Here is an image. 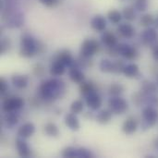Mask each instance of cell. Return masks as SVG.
I'll list each match as a JSON object with an SVG mask.
<instances>
[{
  "instance_id": "obj_1",
  "label": "cell",
  "mask_w": 158,
  "mask_h": 158,
  "mask_svg": "<svg viewBox=\"0 0 158 158\" xmlns=\"http://www.w3.org/2000/svg\"><path fill=\"white\" fill-rule=\"evenodd\" d=\"M36 44L33 38L25 36L21 39L20 43V55L24 57H31L36 52Z\"/></svg>"
},
{
  "instance_id": "obj_2",
  "label": "cell",
  "mask_w": 158,
  "mask_h": 158,
  "mask_svg": "<svg viewBox=\"0 0 158 158\" xmlns=\"http://www.w3.org/2000/svg\"><path fill=\"white\" fill-rule=\"evenodd\" d=\"M58 89H59L58 81L51 80L42 84L41 93L44 97L51 98V97H54L58 93Z\"/></svg>"
},
{
  "instance_id": "obj_3",
  "label": "cell",
  "mask_w": 158,
  "mask_h": 158,
  "mask_svg": "<svg viewBox=\"0 0 158 158\" xmlns=\"http://www.w3.org/2000/svg\"><path fill=\"white\" fill-rule=\"evenodd\" d=\"M99 49V44L95 40H85L81 44V54L85 57H90L94 55Z\"/></svg>"
},
{
  "instance_id": "obj_4",
  "label": "cell",
  "mask_w": 158,
  "mask_h": 158,
  "mask_svg": "<svg viewBox=\"0 0 158 158\" xmlns=\"http://www.w3.org/2000/svg\"><path fill=\"white\" fill-rule=\"evenodd\" d=\"M109 106L111 109V112L115 114H123L128 109V104L127 102L119 97H115L109 100Z\"/></svg>"
},
{
  "instance_id": "obj_5",
  "label": "cell",
  "mask_w": 158,
  "mask_h": 158,
  "mask_svg": "<svg viewBox=\"0 0 158 158\" xmlns=\"http://www.w3.org/2000/svg\"><path fill=\"white\" fill-rule=\"evenodd\" d=\"M24 101L19 97H13L5 100L3 104V110L6 113H10L14 110L19 109L23 106Z\"/></svg>"
},
{
  "instance_id": "obj_6",
  "label": "cell",
  "mask_w": 158,
  "mask_h": 158,
  "mask_svg": "<svg viewBox=\"0 0 158 158\" xmlns=\"http://www.w3.org/2000/svg\"><path fill=\"white\" fill-rule=\"evenodd\" d=\"M143 118L149 127L154 126L158 119V112L153 107H146L143 111Z\"/></svg>"
},
{
  "instance_id": "obj_7",
  "label": "cell",
  "mask_w": 158,
  "mask_h": 158,
  "mask_svg": "<svg viewBox=\"0 0 158 158\" xmlns=\"http://www.w3.org/2000/svg\"><path fill=\"white\" fill-rule=\"evenodd\" d=\"M91 27L96 31H104L106 28V20L104 16L96 15L91 20Z\"/></svg>"
},
{
  "instance_id": "obj_8",
  "label": "cell",
  "mask_w": 158,
  "mask_h": 158,
  "mask_svg": "<svg viewBox=\"0 0 158 158\" xmlns=\"http://www.w3.org/2000/svg\"><path fill=\"white\" fill-rule=\"evenodd\" d=\"M118 51L120 55H122L127 59H134L137 56V51L135 48L128 45V44H120L118 45Z\"/></svg>"
},
{
  "instance_id": "obj_9",
  "label": "cell",
  "mask_w": 158,
  "mask_h": 158,
  "mask_svg": "<svg viewBox=\"0 0 158 158\" xmlns=\"http://www.w3.org/2000/svg\"><path fill=\"white\" fill-rule=\"evenodd\" d=\"M137 128H138V123H137L136 119L134 118H131V117L127 118L122 125L123 132L128 134V135L133 134L137 131Z\"/></svg>"
},
{
  "instance_id": "obj_10",
  "label": "cell",
  "mask_w": 158,
  "mask_h": 158,
  "mask_svg": "<svg viewBox=\"0 0 158 158\" xmlns=\"http://www.w3.org/2000/svg\"><path fill=\"white\" fill-rule=\"evenodd\" d=\"M86 103H87L89 107H91L94 110H96L101 106L102 99L100 98V96L97 94H95L94 92H92L88 94V97L86 99Z\"/></svg>"
},
{
  "instance_id": "obj_11",
  "label": "cell",
  "mask_w": 158,
  "mask_h": 158,
  "mask_svg": "<svg viewBox=\"0 0 158 158\" xmlns=\"http://www.w3.org/2000/svg\"><path fill=\"white\" fill-rule=\"evenodd\" d=\"M118 32L125 38H132L135 34V29L131 24L129 23H122L118 28Z\"/></svg>"
},
{
  "instance_id": "obj_12",
  "label": "cell",
  "mask_w": 158,
  "mask_h": 158,
  "mask_svg": "<svg viewBox=\"0 0 158 158\" xmlns=\"http://www.w3.org/2000/svg\"><path fill=\"white\" fill-rule=\"evenodd\" d=\"M34 131H35V127L32 123H25L19 128L18 134L22 138H29L34 133Z\"/></svg>"
},
{
  "instance_id": "obj_13",
  "label": "cell",
  "mask_w": 158,
  "mask_h": 158,
  "mask_svg": "<svg viewBox=\"0 0 158 158\" xmlns=\"http://www.w3.org/2000/svg\"><path fill=\"white\" fill-rule=\"evenodd\" d=\"M65 124L72 131H78L80 129V123L74 113H69L65 118Z\"/></svg>"
},
{
  "instance_id": "obj_14",
  "label": "cell",
  "mask_w": 158,
  "mask_h": 158,
  "mask_svg": "<svg viewBox=\"0 0 158 158\" xmlns=\"http://www.w3.org/2000/svg\"><path fill=\"white\" fill-rule=\"evenodd\" d=\"M16 146H17V150H18V153H19V156H21V157H29L31 156V150H30L29 146L22 140L18 139L16 141Z\"/></svg>"
},
{
  "instance_id": "obj_15",
  "label": "cell",
  "mask_w": 158,
  "mask_h": 158,
  "mask_svg": "<svg viewBox=\"0 0 158 158\" xmlns=\"http://www.w3.org/2000/svg\"><path fill=\"white\" fill-rule=\"evenodd\" d=\"M13 85L19 89H23L28 84V77L25 75H14L11 78Z\"/></svg>"
},
{
  "instance_id": "obj_16",
  "label": "cell",
  "mask_w": 158,
  "mask_h": 158,
  "mask_svg": "<svg viewBox=\"0 0 158 158\" xmlns=\"http://www.w3.org/2000/svg\"><path fill=\"white\" fill-rule=\"evenodd\" d=\"M143 37V41L145 43V44H152L154 43L156 39H157V32L156 31V30L152 29V28H149L147 30H145L142 35Z\"/></svg>"
},
{
  "instance_id": "obj_17",
  "label": "cell",
  "mask_w": 158,
  "mask_h": 158,
  "mask_svg": "<svg viewBox=\"0 0 158 158\" xmlns=\"http://www.w3.org/2000/svg\"><path fill=\"white\" fill-rule=\"evenodd\" d=\"M123 73L129 78L136 77L139 73V67L136 64H129L124 67Z\"/></svg>"
},
{
  "instance_id": "obj_18",
  "label": "cell",
  "mask_w": 158,
  "mask_h": 158,
  "mask_svg": "<svg viewBox=\"0 0 158 158\" xmlns=\"http://www.w3.org/2000/svg\"><path fill=\"white\" fill-rule=\"evenodd\" d=\"M50 72L54 76H60L65 72V65L63 63H61L60 61L56 60L52 65Z\"/></svg>"
},
{
  "instance_id": "obj_19",
  "label": "cell",
  "mask_w": 158,
  "mask_h": 158,
  "mask_svg": "<svg viewBox=\"0 0 158 158\" xmlns=\"http://www.w3.org/2000/svg\"><path fill=\"white\" fill-rule=\"evenodd\" d=\"M69 78L76 83H81L84 80V74L77 69H72L69 71Z\"/></svg>"
},
{
  "instance_id": "obj_20",
  "label": "cell",
  "mask_w": 158,
  "mask_h": 158,
  "mask_svg": "<svg viewBox=\"0 0 158 158\" xmlns=\"http://www.w3.org/2000/svg\"><path fill=\"white\" fill-rule=\"evenodd\" d=\"M102 41L104 42V44H106L108 46H115L117 44V37L115 36L114 33L107 31L106 32L103 36H102Z\"/></svg>"
},
{
  "instance_id": "obj_21",
  "label": "cell",
  "mask_w": 158,
  "mask_h": 158,
  "mask_svg": "<svg viewBox=\"0 0 158 158\" xmlns=\"http://www.w3.org/2000/svg\"><path fill=\"white\" fill-rule=\"evenodd\" d=\"M122 17H123L122 14H121L119 11L116 10V9L110 10V11L108 12V14H107L108 19H109L113 24H118V23L121 21Z\"/></svg>"
},
{
  "instance_id": "obj_22",
  "label": "cell",
  "mask_w": 158,
  "mask_h": 158,
  "mask_svg": "<svg viewBox=\"0 0 158 158\" xmlns=\"http://www.w3.org/2000/svg\"><path fill=\"white\" fill-rule=\"evenodd\" d=\"M111 118H112L111 112H109V111H107V110H103V111H101V112L97 115L96 119H97V121H98L99 123H101V124H106V123H108V122L110 121Z\"/></svg>"
},
{
  "instance_id": "obj_23",
  "label": "cell",
  "mask_w": 158,
  "mask_h": 158,
  "mask_svg": "<svg viewBox=\"0 0 158 158\" xmlns=\"http://www.w3.org/2000/svg\"><path fill=\"white\" fill-rule=\"evenodd\" d=\"M44 131L48 136H51V137H56L59 134V131H58L57 127L53 123L46 124L44 127Z\"/></svg>"
},
{
  "instance_id": "obj_24",
  "label": "cell",
  "mask_w": 158,
  "mask_h": 158,
  "mask_svg": "<svg viewBox=\"0 0 158 158\" xmlns=\"http://www.w3.org/2000/svg\"><path fill=\"white\" fill-rule=\"evenodd\" d=\"M122 16L128 21H132L136 18V13L134 11V7H125L122 12Z\"/></svg>"
},
{
  "instance_id": "obj_25",
  "label": "cell",
  "mask_w": 158,
  "mask_h": 158,
  "mask_svg": "<svg viewBox=\"0 0 158 158\" xmlns=\"http://www.w3.org/2000/svg\"><path fill=\"white\" fill-rule=\"evenodd\" d=\"M57 60L63 63L65 66H67V65H70V63L72 62V57L68 51H63L59 54Z\"/></svg>"
},
{
  "instance_id": "obj_26",
  "label": "cell",
  "mask_w": 158,
  "mask_h": 158,
  "mask_svg": "<svg viewBox=\"0 0 158 158\" xmlns=\"http://www.w3.org/2000/svg\"><path fill=\"white\" fill-rule=\"evenodd\" d=\"M141 25L144 26V27H149L151 25H153L155 23V19L152 15L150 14H145L143 16H142L141 20H140Z\"/></svg>"
},
{
  "instance_id": "obj_27",
  "label": "cell",
  "mask_w": 158,
  "mask_h": 158,
  "mask_svg": "<svg viewBox=\"0 0 158 158\" xmlns=\"http://www.w3.org/2000/svg\"><path fill=\"white\" fill-rule=\"evenodd\" d=\"M83 110V103L81 100H76L71 104L70 111L74 114H79Z\"/></svg>"
},
{
  "instance_id": "obj_28",
  "label": "cell",
  "mask_w": 158,
  "mask_h": 158,
  "mask_svg": "<svg viewBox=\"0 0 158 158\" xmlns=\"http://www.w3.org/2000/svg\"><path fill=\"white\" fill-rule=\"evenodd\" d=\"M149 0H135L134 8L138 11H145L148 8Z\"/></svg>"
},
{
  "instance_id": "obj_29",
  "label": "cell",
  "mask_w": 158,
  "mask_h": 158,
  "mask_svg": "<svg viewBox=\"0 0 158 158\" xmlns=\"http://www.w3.org/2000/svg\"><path fill=\"white\" fill-rule=\"evenodd\" d=\"M100 69H101L102 71H105V72L113 71V70H114V64L111 63L109 60L104 59V60H102V62L100 63Z\"/></svg>"
},
{
  "instance_id": "obj_30",
  "label": "cell",
  "mask_w": 158,
  "mask_h": 158,
  "mask_svg": "<svg viewBox=\"0 0 158 158\" xmlns=\"http://www.w3.org/2000/svg\"><path fill=\"white\" fill-rule=\"evenodd\" d=\"M123 91V87L120 84L115 83L110 87V94L113 95H118L119 94H121Z\"/></svg>"
},
{
  "instance_id": "obj_31",
  "label": "cell",
  "mask_w": 158,
  "mask_h": 158,
  "mask_svg": "<svg viewBox=\"0 0 158 158\" xmlns=\"http://www.w3.org/2000/svg\"><path fill=\"white\" fill-rule=\"evenodd\" d=\"M62 156L64 157H75V156H77V151L74 148L69 147V148H66L63 151Z\"/></svg>"
},
{
  "instance_id": "obj_32",
  "label": "cell",
  "mask_w": 158,
  "mask_h": 158,
  "mask_svg": "<svg viewBox=\"0 0 158 158\" xmlns=\"http://www.w3.org/2000/svg\"><path fill=\"white\" fill-rule=\"evenodd\" d=\"M143 89L145 91V92H148V93H151V92H155L156 90V86L151 82V81H145L143 83Z\"/></svg>"
},
{
  "instance_id": "obj_33",
  "label": "cell",
  "mask_w": 158,
  "mask_h": 158,
  "mask_svg": "<svg viewBox=\"0 0 158 158\" xmlns=\"http://www.w3.org/2000/svg\"><path fill=\"white\" fill-rule=\"evenodd\" d=\"M81 93L84 94H89L93 92V85L91 83H82L81 86Z\"/></svg>"
},
{
  "instance_id": "obj_34",
  "label": "cell",
  "mask_w": 158,
  "mask_h": 158,
  "mask_svg": "<svg viewBox=\"0 0 158 158\" xmlns=\"http://www.w3.org/2000/svg\"><path fill=\"white\" fill-rule=\"evenodd\" d=\"M77 156H79V157H92V154L87 149L81 148V149L77 150Z\"/></svg>"
},
{
  "instance_id": "obj_35",
  "label": "cell",
  "mask_w": 158,
  "mask_h": 158,
  "mask_svg": "<svg viewBox=\"0 0 158 158\" xmlns=\"http://www.w3.org/2000/svg\"><path fill=\"white\" fill-rule=\"evenodd\" d=\"M6 122L9 125H15L18 122V118L15 114H12L11 112L8 114V116L6 117Z\"/></svg>"
},
{
  "instance_id": "obj_36",
  "label": "cell",
  "mask_w": 158,
  "mask_h": 158,
  "mask_svg": "<svg viewBox=\"0 0 158 158\" xmlns=\"http://www.w3.org/2000/svg\"><path fill=\"white\" fill-rule=\"evenodd\" d=\"M43 5H44L45 6H53L56 5V3L57 2V0H39Z\"/></svg>"
},
{
  "instance_id": "obj_37",
  "label": "cell",
  "mask_w": 158,
  "mask_h": 158,
  "mask_svg": "<svg viewBox=\"0 0 158 158\" xmlns=\"http://www.w3.org/2000/svg\"><path fill=\"white\" fill-rule=\"evenodd\" d=\"M6 89H7V84H6V81L2 78L0 80V91H1L2 94H4L6 91Z\"/></svg>"
},
{
  "instance_id": "obj_38",
  "label": "cell",
  "mask_w": 158,
  "mask_h": 158,
  "mask_svg": "<svg viewBox=\"0 0 158 158\" xmlns=\"http://www.w3.org/2000/svg\"><path fill=\"white\" fill-rule=\"evenodd\" d=\"M153 56H154V58L158 61V45L156 47L154 48V51H153Z\"/></svg>"
}]
</instances>
